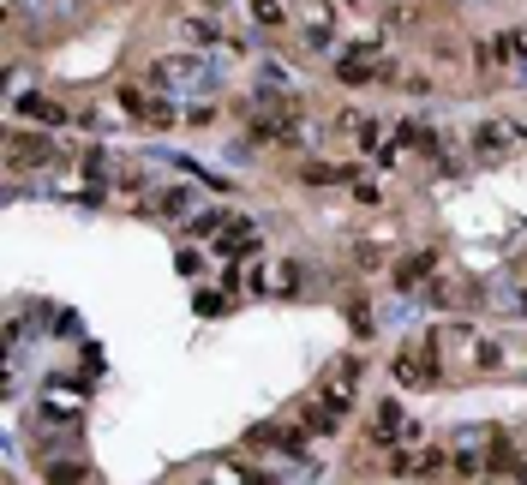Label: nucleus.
I'll return each mask as SVG.
<instances>
[{
	"label": "nucleus",
	"mask_w": 527,
	"mask_h": 485,
	"mask_svg": "<svg viewBox=\"0 0 527 485\" xmlns=\"http://www.w3.org/2000/svg\"><path fill=\"white\" fill-rule=\"evenodd\" d=\"M150 79L168 90H192V84H210V66H204V54H163L150 66Z\"/></svg>",
	"instance_id": "f257e3e1"
},
{
	"label": "nucleus",
	"mask_w": 527,
	"mask_h": 485,
	"mask_svg": "<svg viewBox=\"0 0 527 485\" xmlns=\"http://www.w3.org/2000/svg\"><path fill=\"white\" fill-rule=\"evenodd\" d=\"M396 378H402L407 389H426V384H438V347H402L396 354Z\"/></svg>",
	"instance_id": "f03ea898"
},
{
	"label": "nucleus",
	"mask_w": 527,
	"mask_h": 485,
	"mask_svg": "<svg viewBox=\"0 0 527 485\" xmlns=\"http://www.w3.org/2000/svg\"><path fill=\"white\" fill-rule=\"evenodd\" d=\"M121 108L126 114H138V121H150V126H168L174 114H168V102H156L150 90H138V84H126L121 90Z\"/></svg>",
	"instance_id": "7ed1b4c3"
},
{
	"label": "nucleus",
	"mask_w": 527,
	"mask_h": 485,
	"mask_svg": "<svg viewBox=\"0 0 527 485\" xmlns=\"http://www.w3.org/2000/svg\"><path fill=\"white\" fill-rule=\"evenodd\" d=\"M216 252H222V258H252V252H258V228L252 222H222Z\"/></svg>",
	"instance_id": "20e7f679"
},
{
	"label": "nucleus",
	"mask_w": 527,
	"mask_h": 485,
	"mask_svg": "<svg viewBox=\"0 0 527 485\" xmlns=\"http://www.w3.org/2000/svg\"><path fill=\"white\" fill-rule=\"evenodd\" d=\"M509 144H515L509 126H480V132H473V162H504Z\"/></svg>",
	"instance_id": "39448f33"
},
{
	"label": "nucleus",
	"mask_w": 527,
	"mask_h": 485,
	"mask_svg": "<svg viewBox=\"0 0 527 485\" xmlns=\"http://www.w3.org/2000/svg\"><path fill=\"white\" fill-rule=\"evenodd\" d=\"M6 156H13V162H42V168H48V162H61V144H54V138H24V132H13Z\"/></svg>",
	"instance_id": "423d86ee"
},
{
	"label": "nucleus",
	"mask_w": 527,
	"mask_h": 485,
	"mask_svg": "<svg viewBox=\"0 0 527 485\" xmlns=\"http://www.w3.org/2000/svg\"><path fill=\"white\" fill-rule=\"evenodd\" d=\"M354 372H360V365L342 360V365H336V372L324 378V389H318V396H324L330 407H347V402H354Z\"/></svg>",
	"instance_id": "0eeeda50"
},
{
	"label": "nucleus",
	"mask_w": 527,
	"mask_h": 485,
	"mask_svg": "<svg viewBox=\"0 0 527 485\" xmlns=\"http://www.w3.org/2000/svg\"><path fill=\"white\" fill-rule=\"evenodd\" d=\"M42 407H54V414H66V420H79L84 389L79 384H48V389H42Z\"/></svg>",
	"instance_id": "6e6552de"
},
{
	"label": "nucleus",
	"mask_w": 527,
	"mask_h": 485,
	"mask_svg": "<svg viewBox=\"0 0 527 485\" xmlns=\"http://www.w3.org/2000/svg\"><path fill=\"white\" fill-rule=\"evenodd\" d=\"M431 252H414V258H402L396 263V288H426V276H431Z\"/></svg>",
	"instance_id": "1a4fd4ad"
},
{
	"label": "nucleus",
	"mask_w": 527,
	"mask_h": 485,
	"mask_svg": "<svg viewBox=\"0 0 527 485\" xmlns=\"http://www.w3.org/2000/svg\"><path fill=\"white\" fill-rule=\"evenodd\" d=\"M426 300L431 305H462V300H480V294L462 288V282H449V276H438V282H426Z\"/></svg>",
	"instance_id": "9d476101"
},
{
	"label": "nucleus",
	"mask_w": 527,
	"mask_h": 485,
	"mask_svg": "<svg viewBox=\"0 0 527 485\" xmlns=\"http://www.w3.org/2000/svg\"><path fill=\"white\" fill-rule=\"evenodd\" d=\"M19 108L30 114V121H42V126H61V121H66V114H61L48 96H19Z\"/></svg>",
	"instance_id": "9b49d317"
},
{
	"label": "nucleus",
	"mask_w": 527,
	"mask_h": 485,
	"mask_svg": "<svg viewBox=\"0 0 527 485\" xmlns=\"http://www.w3.org/2000/svg\"><path fill=\"white\" fill-rule=\"evenodd\" d=\"M150 210H156V216H186V210H192V192H186V186H168Z\"/></svg>",
	"instance_id": "f8f14e48"
},
{
	"label": "nucleus",
	"mask_w": 527,
	"mask_h": 485,
	"mask_svg": "<svg viewBox=\"0 0 527 485\" xmlns=\"http://www.w3.org/2000/svg\"><path fill=\"white\" fill-rule=\"evenodd\" d=\"M48 480L72 485V480H90V467H84V462H48Z\"/></svg>",
	"instance_id": "ddd939ff"
},
{
	"label": "nucleus",
	"mask_w": 527,
	"mask_h": 485,
	"mask_svg": "<svg viewBox=\"0 0 527 485\" xmlns=\"http://www.w3.org/2000/svg\"><path fill=\"white\" fill-rule=\"evenodd\" d=\"M258 24H282V0H258Z\"/></svg>",
	"instance_id": "4468645a"
},
{
	"label": "nucleus",
	"mask_w": 527,
	"mask_h": 485,
	"mask_svg": "<svg viewBox=\"0 0 527 485\" xmlns=\"http://www.w3.org/2000/svg\"><path fill=\"white\" fill-rule=\"evenodd\" d=\"M522 312H527V294H522Z\"/></svg>",
	"instance_id": "2eb2a0df"
}]
</instances>
